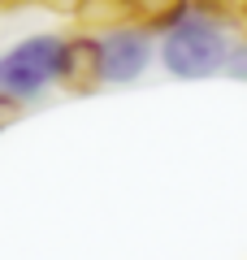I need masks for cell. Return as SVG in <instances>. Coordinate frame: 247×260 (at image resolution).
<instances>
[{"label": "cell", "mask_w": 247, "mask_h": 260, "mask_svg": "<svg viewBox=\"0 0 247 260\" xmlns=\"http://www.w3.org/2000/svg\"><path fill=\"white\" fill-rule=\"evenodd\" d=\"M226 61H230V39L221 26V13H212L208 5H191L161 35V65L174 78H208L226 70Z\"/></svg>", "instance_id": "1"}, {"label": "cell", "mask_w": 247, "mask_h": 260, "mask_svg": "<svg viewBox=\"0 0 247 260\" xmlns=\"http://www.w3.org/2000/svg\"><path fill=\"white\" fill-rule=\"evenodd\" d=\"M65 44L61 35H30L22 44H13L0 56V95L13 104H30L52 87V78H61V61H65Z\"/></svg>", "instance_id": "2"}, {"label": "cell", "mask_w": 247, "mask_h": 260, "mask_svg": "<svg viewBox=\"0 0 247 260\" xmlns=\"http://www.w3.org/2000/svg\"><path fill=\"white\" fill-rule=\"evenodd\" d=\"M100 52H104V83L109 87H126L152 61V35L147 26H117L100 35Z\"/></svg>", "instance_id": "3"}, {"label": "cell", "mask_w": 247, "mask_h": 260, "mask_svg": "<svg viewBox=\"0 0 247 260\" xmlns=\"http://www.w3.org/2000/svg\"><path fill=\"white\" fill-rule=\"evenodd\" d=\"M56 83L74 95H87L104 83V52H100V35H74L65 44V61H61V78Z\"/></svg>", "instance_id": "4"}, {"label": "cell", "mask_w": 247, "mask_h": 260, "mask_svg": "<svg viewBox=\"0 0 247 260\" xmlns=\"http://www.w3.org/2000/svg\"><path fill=\"white\" fill-rule=\"evenodd\" d=\"M78 18L87 22V26L117 30V26H126V18H135V5H130V0H82Z\"/></svg>", "instance_id": "5"}, {"label": "cell", "mask_w": 247, "mask_h": 260, "mask_svg": "<svg viewBox=\"0 0 247 260\" xmlns=\"http://www.w3.org/2000/svg\"><path fill=\"white\" fill-rule=\"evenodd\" d=\"M130 5H135V18H143L147 30H169L191 9V0H130Z\"/></svg>", "instance_id": "6"}, {"label": "cell", "mask_w": 247, "mask_h": 260, "mask_svg": "<svg viewBox=\"0 0 247 260\" xmlns=\"http://www.w3.org/2000/svg\"><path fill=\"white\" fill-rule=\"evenodd\" d=\"M221 74H230L234 83H247V44L230 48V61H226V70H221Z\"/></svg>", "instance_id": "7"}, {"label": "cell", "mask_w": 247, "mask_h": 260, "mask_svg": "<svg viewBox=\"0 0 247 260\" xmlns=\"http://www.w3.org/2000/svg\"><path fill=\"white\" fill-rule=\"evenodd\" d=\"M18 117H22V104H13V100H5V95H0V130H9Z\"/></svg>", "instance_id": "8"}, {"label": "cell", "mask_w": 247, "mask_h": 260, "mask_svg": "<svg viewBox=\"0 0 247 260\" xmlns=\"http://www.w3.org/2000/svg\"><path fill=\"white\" fill-rule=\"evenodd\" d=\"M48 9H61V13H74L78 18V9H82V0H44Z\"/></svg>", "instance_id": "9"}]
</instances>
